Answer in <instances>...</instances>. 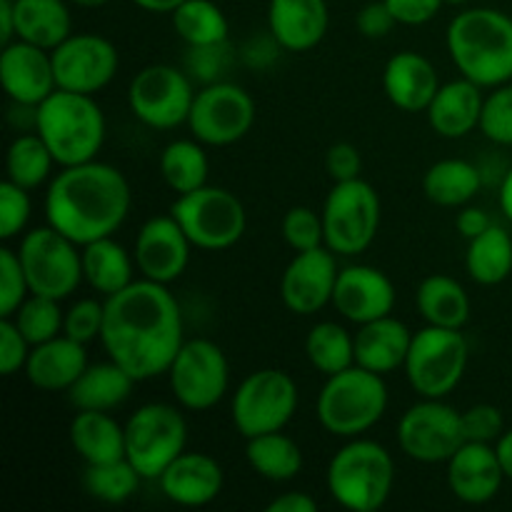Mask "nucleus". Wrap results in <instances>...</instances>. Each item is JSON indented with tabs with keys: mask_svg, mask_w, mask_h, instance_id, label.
<instances>
[{
	"mask_svg": "<svg viewBox=\"0 0 512 512\" xmlns=\"http://www.w3.org/2000/svg\"><path fill=\"white\" fill-rule=\"evenodd\" d=\"M100 343L108 358L138 383L168 373L185 343L183 313L168 285L133 280L125 290L105 298Z\"/></svg>",
	"mask_w": 512,
	"mask_h": 512,
	"instance_id": "obj_1",
	"label": "nucleus"
},
{
	"mask_svg": "<svg viewBox=\"0 0 512 512\" xmlns=\"http://www.w3.org/2000/svg\"><path fill=\"white\" fill-rule=\"evenodd\" d=\"M133 205L130 183L115 165L88 163L60 168L45 193L48 225L73 243L88 245L110 238L125 223Z\"/></svg>",
	"mask_w": 512,
	"mask_h": 512,
	"instance_id": "obj_2",
	"label": "nucleus"
},
{
	"mask_svg": "<svg viewBox=\"0 0 512 512\" xmlns=\"http://www.w3.org/2000/svg\"><path fill=\"white\" fill-rule=\"evenodd\" d=\"M445 45L460 75L480 88L512 80V18L503 10H463L450 20Z\"/></svg>",
	"mask_w": 512,
	"mask_h": 512,
	"instance_id": "obj_3",
	"label": "nucleus"
},
{
	"mask_svg": "<svg viewBox=\"0 0 512 512\" xmlns=\"http://www.w3.org/2000/svg\"><path fill=\"white\" fill-rule=\"evenodd\" d=\"M35 133L60 168L98 158L105 143V115L95 95L55 90L35 108Z\"/></svg>",
	"mask_w": 512,
	"mask_h": 512,
	"instance_id": "obj_4",
	"label": "nucleus"
},
{
	"mask_svg": "<svg viewBox=\"0 0 512 512\" xmlns=\"http://www.w3.org/2000/svg\"><path fill=\"white\" fill-rule=\"evenodd\" d=\"M328 493L340 508L375 512L388 503L395 485V463L375 440L350 438L328 465Z\"/></svg>",
	"mask_w": 512,
	"mask_h": 512,
	"instance_id": "obj_5",
	"label": "nucleus"
},
{
	"mask_svg": "<svg viewBox=\"0 0 512 512\" xmlns=\"http://www.w3.org/2000/svg\"><path fill=\"white\" fill-rule=\"evenodd\" d=\"M388 410V385L383 375L353 365L325 380L315 415L325 433L335 438H360L383 420Z\"/></svg>",
	"mask_w": 512,
	"mask_h": 512,
	"instance_id": "obj_6",
	"label": "nucleus"
},
{
	"mask_svg": "<svg viewBox=\"0 0 512 512\" xmlns=\"http://www.w3.org/2000/svg\"><path fill=\"white\" fill-rule=\"evenodd\" d=\"M170 215L180 223L190 243L208 253L233 248L248 228V213L240 198L218 185H203L193 193L178 195Z\"/></svg>",
	"mask_w": 512,
	"mask_h": 512,
	"instance_id": "obj_7",
	"label": "nucleus"
},
{
	"mask_svg": "<svg viewBox=\"0 0 512 512\" xmlns=\"http://www.w3.org/2000/svg\"><path fill=\"white\" fill-rule=\"evenodd\" d=\"M470 348L463 330L425 325L413 333L403 370L420 398H448L463 380Z\"/></svg>",
	"mask_w": 512,
	"mask_h": 512,
	"instance_id": "obj_8",
	"label": "nucleus"
},
{
	"mask_svg": "<svg viewBox=\"0 0 512 512\" xmlns=\"http://www.w3.org/2000/svg\"><path fill=\"white\" fill-rule=\"evenodd\" d=\"M325 248L355 258L373 245L380 230V195L363 178L335 183L323 205Z\"/></svg>",
	"mask_w": 512,
	"mask_h": 512,
	"instance_id": "obj_9",
	"label": "nucleus"
},
{
	"mask_svg": "<svg viewBox=\"0 0 512 512\" xmlns=\"http://www.w3.org/2000/svg\"><path fill=\"white\" fill-rule=\"evenodd\" d=\"M18 258L33 295H45L63 303L85 280L80 245L53 225L28 230L20 240Z\"/></svg>",
	"mask_w": 512,
	"mask_h": 512,
	"instance_id": "obj_10",
	"label": "nucleus"
},
{
	"mask_svg": "<svg viewBox=\"0 0 512 512\" xmlns=\"http://www.w3.org/2000/svg\"><path fill=\"white\" fill-rule=\"evenodd\" d=\"M188 445V423L175 405L148 403L125 423V458L143 475L158 480Z\"/></svg>",
	"mask_w": 512,
	"mask_h": 512,
	"instance_id": "obj_11",
	"label": "nucleus"
},
{
	"mask_svg": "<svg viewBox=\"0 0 512 512\" xmlns=\"http://www.w3.org/2000/svg\"><path fill=\"white\" fill-rule=\"evenodd\" d=\"M298 410V385L285 370L263 368L250 373L233 393L230 415L245 440L285 430Z\"/></svg>",
	"mask_w": 512,
	"mask_h": 512,
	"instance_id": "obj_12",
	"label": "nucleus"
},
{
	"mask_svg": "<svg viewBox=\"0 0 512 512\" xmlns=\"http://www.w3.org/2000/svg\"><path fill=\"white\" fill-rule=\"evenodd\" d=\"M170 390L180 408L203 413L225 398L230 385V363L213 340H185L168 368Z\"/></svg>",
	"mask_w": 512,
	"mask_h": 512,
	"instance_id": "obj_13",
	"label": "nucleus"
},
{
	"mask_svg": "<svg viewBox=\"0 0 512 512\" xmlns=\"http://www.w3.org/2000/svg\"><path fill=\"white\" fill-rule=\"evenodd\" d=\"M193 100L188 75L175 65H145L128 85L130 113L153 130H175L188 123Z\"/></svg>",
	"mask_w": 512,
	"mask_h": 512,
	"instance_id": "obj_14",
	"label": "nucleus"
},
{
	"mask_svg": "<svg viewBox=\"0 0 512 512\" xmlns=\"http://www.w3.org/2000/svg\"><path fill=\"white\" fill-rule=\"evenodd\" d=\"M463 443V415L445 398H423L405 410L398 423L400 450L415 463H448Z\"/></svg>",
	"mask_w": 512,
	"mask_h": 512,
	"instance_id": "obj_15",
	"label": "nucleus"
},
{
	"mask_svg": "<svg viewBox=\"0 0 512 512\" xmlns=\"http://www.w3.org/2000/svg\"><path fill=\"white\" fill-rule=\"evenodd\" d=\"M255 123V100L235 83H210L195 93L188 128L195 140L210 148H225L250 133Z\"/></svg>",
	"mask_w": 512,
	"mask_h": 512,
	"instance_id": "obj_16",
	"label": "nucleus"
},
{
	"mask_svg": "<svg viewBox=\"0 0 512 512\" xmlns=\"http://www.w3.org/2000/svg\"><path fill=\"white\" fill-rule=\"evenodd\" d=\"M50 53H53L55 83L60 90L95 95L108 88L118 75V48L103 35L73 33Z\"/></svg>",
	"mask_w": 512,
	"mask_h": 512,
	"instance_id": "obj_17",
	"label": "nucleus"
},
{
	"mask_svg": "<svg viewBox=\"0 0 512 512\" xmlns=\"http://www.w3.org/2000/svg\"><path fill=\"white\" fill-rule=\"evenodd\" d=\"M338 255L330 248H313L295 253L280 278V298L295 315H315L333 303L338 283Z\"/></svg>",
	"mask_w": 512,
	"mask_h": 512,
	"instance_id": "obj_18",
	"label": "nucleus"
},
{
	"mask_svg": "<svg viewBox=\"0 0 512 512\" xmlns=\"http://www.w3.org/2000/svg\"><path fill=\"white\" fill-rule=\"evenodd\" d=\"M190 248L193 243L173 215H155L140 228L133 258L145 280L170 285L188 268Z\"/></svg>",
	"mask_w": 512,
	"mask_h": 512,
	"instance_id": "obj_19",
	"label": "nucleus"
},
{
	"mask_svg": "<svg viewBox=\"0 0 512 512\" xmlns=\"http://www.w3.org/2000/svg\"><path fill=\"white\" fill-rule=\"evenodd\" d=\"M0 80L10 100L23 108H38L58 90L53 70V53L33 43L3 45L0 53Z\"/></svg>",
	"mask_w": 512,
	"mask_h": 512,
	"instance_id": "obj_20",
	"label": "nucleus"
},
{
	"mask_svg": "<svg viewBox=\"0 0 512 512\" xmlns=\"http://www.w3.org/2000/svg\"><path fill=\"white\" fill-rule=\"evenodd\" d=\"M333 305L350 323H373L385 315H393L395 285L383 270L373 265H348L340 268Z\"/></svg>",
	"mask_w": 512,
	"mask_h": 512,
	"instance_id": "obj_21",
	"label": "nucleus"
},
{
	"mask_svg": "<svg viewBox=\"0 0 512 512\" xmlns=\"http://www.w3.org/2000/svg\"><path fill=\"white\" fill-rule=\"evenodd\" d=\"M445 465L450 493L465 505L490 503L503 488L505 473L495 445L490 443H463V448Z\"/></svg>",
	"mask_w": 512,
	"mask_h": 512,
	"instance_id": "obj_22",
	"label": "nucleus"
},
{
	"mask_svg": "<svg viewBox=\"0 0 512 512\" xmlns=\"http://www.w3.org/2000/svg\"><path fill=\"white\" fill-rule=\"evenodd\" d=\"M160 490L165 498L183 508H205L213 503L225 485L223 465L208 453H188L173 460L160 475Z\"/></svg>",
	"mask_w": 512,
	"mask_h": 512,
	"instance_id": "obj_23",
	"label": "nucleus"
},
{
	"mask_svg": "<svg viewBox=\"0 0 512 512\" xmlns=\"http://www.w3.org/2000/svg\"><path fill=\"white\" fill-rule=\"evenodd\" d=\"M330 10L325 0H270L268 28L275 43L288 53L313 50L325 38Z\"/></svg>",
	"mask_w": 512,
	"mask_h": 512,
	"instance_id": "obj_24",
	"label": "nucleus"
},
{
	"mask_svg": "<svg viewBox=\"0 0 512 512\" xmlns=\"http://www.w3.org/2000/svg\"><path fill=\"white\" fill-rule=\"evenodd\" d=\"M383 88L390 103L403 113H423L440 90L435 65L415 50H400L385 63Z\"/></svg>",
	"mask_w": 512,
	"mask_h": 512,
	"instance_id": "obj_25",
	"label": "nucleus"
},
{
	"mask_svg": "<svg viewBox=\"0 0 512 512\" xmlns=\"http://www.w3.org/2000/svg\"><path fill=\"white\" fill-rule=\"evenodd\" d=\"M88 365L85 345L63 333L48 343L33 345L25 363V378L45 393H68Z\"/></svg>",
	"mask_w": 512,
	"mask_h": 512,
	"instance_id": "obj_26",
	"label": "nucleus"
},
{
	"mask_svg": "<svg viewBox=\"0 0 512 512\" xmlns=\"http://www.w3.org/2000/svg\"><path fill=\"white\" fill-rule=\"evenodd\" d=\"M485 95L480 85L473 80L458 78L440 85L433 103L428 105V123L440 138H465L480 128V115H483Z\"/></svg>",
	"mask_w": 512,
	"mask_h": 512,
	"instance_id": "obj_27",
	"label": "nucleus"
},
{
	"mask_svg": "<svg viewBox=\"0 0 512 512\" xmlns=\"http://www.w3.org/2000/svg\"><path fill=\"white\" fill-rule=\"evenodd\" d=\"M413 333L393 315L360 325L355 333V365L378 375L400 370L408 360Z\"/></svg>",
	"mask_w": 512,
	"mask_h": 512,
	"instance_id": "obj_28",
	"label": "nucleus"
},
{
	"mask_svg": "<svg viewBox=\"0 0 512 512\" xmlns=\"http://www.w3.org/2000/svg\"><path fill=\"white\" fill-rule=\"evenodd\" d=\"M70 445L85 465L125 458V425L105 410H78L70 420Z\"/></svg>",
	"mask_w": 512,
	"mask_h": 512,
	"instance_id": "obj_29",
	"label": "nucleus"
},
{
	"mask_svg": "<svg viewBox=\"0 0 512 512\" xmlns=\"http://www.w3.org/2000/svg\"><path fill=\"white\" fill-rule=\"evenodd\" d=\"M135 383L138 380L128 370L108 358L105 363H90L83 370V375L68 390V400L75 410H105V413H110L130 398Z\"/></svg>",
	"mask_w": 512,
	"mask_h": 512,
	"instance_id": "obj_30",
	"label": "nucleus"
},
{
	"mask_svg": "<svg viewBox=\"0 0 512 512\" xmlns=\"http://www.w3.org/2000/svg\"><path fill=\"white\" fill-rule=\"evenodd\" d=\"M15 35L38 48L55 50L73 35V18L65 0H13Z\"/></svg>",
	"mask_w": 512,
	"mask_h": 512,
	"instance_id": "obj_31",
	"label": "nucleus"
},
{
	"mask_svg": "<svg viewBox=\"0 0 512 512\" xmlns=\"http://www.w3.org/2000/svg\"><path fill=\"white\" fill-rule=\"evenodd\" d=\"M80 255H83L85 283L103 298H110L133 283V270L138 265L133 255L118 240H113V235L80 245Z\"/></svg>",
	"mask_w": 512,
	"mask_h": 512,
	"instance_id": "obj_32",
	"label": "nucleus"
},
{
	"mask_svg": "<svg viewBox=\"0 0 512 512\" xmlns=\"http://www.w3.org/2000/svg\"><path fill=\"white\" fill-rule=\"evenodd\" d=\"M415 305L425 325L463 330L470 320L468 290L450 275H428L415 290Z\"/></svg>",
	"mask_w": 512,
	"mask_h": 512,
	"instance_id": "obj_33",
	"label": "nucleus"
},
{
	"mask_svg": "<svg viewBox=\"0 0 512 512\" xmlns=\"http://www.w3.org/2000/svg\"><path fill=\"white\" fill-rule=\"evenodd\" d=\"M480 170L463 158H445L423 175V193L440 208H463L480 193Z\"/></svg>",
	"mask_w": 512,
	"mask_h": 512,
	"instance_id": "obj_34",
	"label": "nucleus"
},
{
	"mask_svg": "<svg viewBox=\"0 0 512 512\" xmlns=\"http://www.w3.org/2000/svg\"><path fill=\"white\" fill-rule=\"evenodd\" d=\"M245 460L260 478L270 483H288L303 470V450L283 430L250 438L245 443Z\"/></svg>",
	"mask_w": 512,
	"mask_h": 512,
	"instance_id": "obj_35",
	"label": "nucleus"
},
{
	"mask_svg": "<svg viewBox=\"0 0 512 512\" xmlns=\"http://www.w3.org/2000/svg\"><path fill=\"white\" fill-rule=\"evenodd\" d=\"M465 268L478 285L505 283L512 273V238L500 225H490L478 238L468 240Z\"/></svg>",
	"mask_w": 512,
	"mask_h": 512,
	"instance_id": "obj_36",
	"label": "nucleus"
},
{
	"mask_svg": "<svg viewBox=\"0 0 512 512\" xmlns=\"http://www.w3.org/2000/svg\"><path fill=\"white\" fill-rule=\"evenodd\" d=\"M173 28L190 48H215L228 43L230 23L213 0H185L170 13Z\"/></svg>",
	"mask_w": 512,
	"mask_h": 512,
	"instance_id": "obj_37",
	"label": "nucleus"
},
{
	"mask_svg": "<svg viewBox=\"0 0 512 512\" xmlns=\"http://www.w3.org/2000/svg\"><path fill=\"white\" fill-rule=\"evenodd\" d=\"M160 175L173 193L185 195L208 185L210 160L200 140H173L160 153Z\"/></svg>",
	"mask_w": 512,
	"mask_h": 512,
	"instance_id": "obj_38",
	"label": "nucleus"
},
{
	"mask_svg": "<svg viewBox=\"0 0 512 512\" xmlns=\"http://www.w3.org/2000/svg\"><path fill=\"white\" fill-rule=\"evenodd\" d=\"M305 355L320 375H338L355 365V335H350L340 323L323 320L310 328L305 338Z\"/></svg>",
	"mask_w": 512,
	"mask_h": 512,
	"instance_id": "obj_39",
	"label": "nucleus"
},
{
	"mask_svg": "<svg viewBox=\"0 0 512 512\" xmlns=\"http://www.w3.org/2000/svg\"><path fill=\"white\" fill-rule=\"evenodd\" d=\"M55 158L43 143L38 133L18 135L13 143L8 145L5 153V173H8L10 183L20 185L25 190H35L50 178Z\"/></svg>",
	"mask_w": 512,
	"mask_h": 512,
	"instance_id": "obj_40",
	"label": "nucleus"
},
{
	"mask_svg": "<svg viewBox=\"0 0 512 512\" xmlns=\"http://www.w3.org/2000/svg\"><path fill=\"white\" fill-rule=\"evenodd\" d=\"M143 475L133 468L128 458L113 460V463L85 465L83 488L90 498L108 505L128 503L140 488Z\"/></svg>",
	"mask_w": 512,
	"mask_h": 512,
	"instance_id": "obj_41",
	"label": "nucleus"
},
{
	"mask_svg": "<svg viewBox=\"0 0 512 512\" xmlns=\"http://www.w3.org/2000/svg\"><path fill=\"white\" fill-rule=\"evenodd\" d=\"M13 323L18 325L30 345H40L63 335L65 313L60 310V300L30 293L23 305L15 310Z\"/></svg>",
	"mask_w": 512,
	"mask_h": 512,
	"instance_id": "obj_42",
	"label": "nucleus"
},
{
	"mask_svg": "<svg viewBox=\"0 0 512 512\" xmlns=\"http://www.w3.org/2000/svg\"><path fill=\"white\" fill-rule=\"evenodd\" d=\"M280 233H283V240L288 243V248H293L295 253L323 248V213H318V210L313 208H305V205H295V208H290L288 213H285L283 223H280Z\"/></svg>",
	"mask_w": 512,
	"mask_h": 512,
	"instance_id": "obj_43",
	"label": "nucleus"
},
{
	"mask_svg": "<svg viewBox=\"0 0 512 512\" xmlns=\"http://www.w3.org/2000/svg\"><path fill=\"white\" fill-rule=\"evenodd\" d=\"M480 133L498 145H512V83L498 85L485 98Z\"/></svg>",
	"mask_w": 512,
	"mask_h": 512,
	"instance_id": "obj_44",
	"label": "nucleus"
},
{
	"mask_svg": "<svg viewBox=\"0 0 512 512\" xmlns=\"http://www.w3.org/2000/svg\"><path fill=\"white\" fill-rule=\"evenodd\" d=\"M28 295V278H25L18 250L0 248V318H13Z\"/></svg>",
	"mask_w": 512,
	"mask_h": 512,
	"instance_id": "obj_45",
	"label": "nucleus"
},
{
	"mask_svg": "<svg viewBox=\"0 0 512 512\" xmlns=\"http://www.w3.org/2000/svg\"><path fill=\"white\" fill-rule=\"evenodd\" d=\"M30 213H33V203H30L28 190L3 180L0 183V238H18L28 228Z\"/></svg>",
	"mask_w": 512,
	"mask_h": 512,
	"instance_id": "obj_46",
	"label": "nucleus"
},
{
	"mask_svg": "<svg viewBox=\"0 0 512 512\" xmlns=\"http://www.w3.org/2000/svg\"><path fill=\"white\" fill-rule=\"evenodd\" d=\"M103 323H105V300L100 303V300L95 298H83L65 310L63 333L68 335V338L78 340V343L88 345L93 343L95 338H100V333H103Z\"/></svg>",
	"mask_w": 512,
	"mask_h": 512,
	"instance_id": "obj_47",
	"label": "nucleus"
},
{
	"mask_svg": "<svg viewBox=\"0 0 512 512\" xmlns=\"http://www.w3.org/2000/svg\"><path fill=\"white\" fill-rule=\"evenodd\" d=\"M463 435L465 443H498L500 435L505 433L503 410L498 405L480 403L473 408L463 410Z\"/></svg>",
	"mask_w": 512,
	"mask_h": 512,
	"instance_id": "obj_48",
	"label": "nucleus"
},
{
	"mask_svg": "<svg viewBox=\"0 0 512 512\" xmlns=\"http://www.w3.org/2000/svg\"><path fill=\"white\" fill-rule=\"evenodd\" d=\"M30 350H33V345L25 340L13 318H0V373L10 378L18 370H25Z\"/></svg>",
	"mask_w": 512,
	"mask_h": 512,
	"instance_id": "obj_49",
	"label": "nucleus"
},
{
	"mask_svg": "<svg viewBox=\"0 0 512 512\" xmlns=\"http://www.w3.org/2000/svg\"><path fill=\"white\" fill-rule=\"evenodd\" d=\"M325 170L333 178V183L355 180L363 173V155L353 143H335L325 153Z\"/></svg>",
	"mask_w": 512,
	"mask_h": 512,
	"instance_id": "obj_50",
	"label": "nucleus"
},
{
	"mask_svg": "<svg viewBox=\"0 0 512 512\" xmlns=\"http://www.w3.org/2000/svg\"><path fill=\"white\" fill-rule=\"evenodd\" d=\"M395 25H398V20H395L393 10L388 8L385 0H375V3L363 5L358 18H355V28H358V33L370 40L385 38Z\"/></svg>",
	"mask_w": 512,
	"mask_h": 512,
	"instance_id": "obj_51",
	"label": "nucleus"
},
{
	"mask_svg": "<svg viewBox=\"0 0 512 512\" xmlns=\"http://www.w3.org/2000/svg\"><path fill=\"white\" fill-rule=\"evenodd\" d=\"M400 25H425L440 13L445 0H385Z\"/></svg>",
	"mask_w": 512,
	"mask_h": 512,
	"instance_id": "obj_52",
	"label": "nucleus"
},
{
	"mask_svg": "<svg viewBox=\"0 0 512 512\" xmlns=\"http://www.w3.org/2000/svg\"><path fill=\"white\" fill-rule=\"evenodd\" d=\"M490 225H493V220H490V215L485 213L483 208H468V205H463L458 218H455V228H458V233L463 235L465 240L478 238V235L485 233Z\"/></svg>",
	"mask_w": 512,
	"mask_h": 512,
	"instance_id": "obj_53",
	"label": "nucleus"
},
{
	"mask_svg": "<svg viewBox=\"0 0 512 512\" xmlns=\"http://www.w3.org/2000/svg\"><path fill=\"white\" fill-rule=\"evenodd\" d=\"M268 512H315L318 503L308 493H285L265 508Z\"/></svg>",
	"mask_w": 512,
	"mask_h": 512,
	"instance_id": "obj_54",
	"label": "nucleus"
},
{
	"mask_svg": "<svg viewBox=\"0 0 512 512\" xmlns=\"http://www.w3.org/2000/svg\"><path fill=\"white\" fill-rule=\"evenodd\" d=\"M15 35V10L13 0H0V43H13Z\"/></svg>",
	"mask_w": 512,
	"mask_h": 512,
	"instance_id": "obj_55",
	"label": "nucleus"
},
{
	"mask_svg": "<svg viewBox=\"0 0 512 512\" xmlns=\"http://www.w3.org/2000/svg\"><path fill=\"white\" fill-rule=\"evenodd\" d=\"M495 453H498L505 480H512V430H505V433L500 435V440L495 443Z\"/></svg>",
	"mask_w": 512,
	"mask_h": 512,
	"instance_id": "obj_56",
	"label": "nucleus"
},
{
	"mask_svg": "<svg viewBox=\"0 0 512 512\" xmlns=\"http://www.w3.org/2000/svg\"><path fill=\"white\" fill-rule=\"evenodd\" d=\"M138 8L148 10V13H173L178 5H183L185 0H133Z\"/></svg>",
	"mask_w": 512,
	"mask_h": 512,
	"instance_id": "obj_57",
	"label": "nucleus"
},
{
	"mask_svg": "<svg viewBox=\"0 0 512 512\" xmlns=\"http://www.w3.org/2000/svg\"><path fill=\"white\" fill-rule=\"evenodd\" d=\"M500 210H503L505 218L512 223V168L503 178V185H500Z\"/></svg>",
	"mask_w": 512,
	"mask_h": 512,
	"instance_id": "obj_58",
	"label": "nucleus"
},
{
	"mask_svg": "<svg viewBox=\"0 0 512 512\" xmlns=\"http://www.w3.org/2000/svg\"><path fill=\"white\" fill-rule=\"evenodd\" d=\"M73 3L80 5V8H103L110 0H73Z\"/></svg>",
	"mask_w": 512,
	"mask_h": 512,
	"instance_id": "obj_59",
	"label": "nucleus"
},
{
	"mask_svg": "<svg viewBox=\"0 0 512 512\" xmlns=\"http://www.w3.org/2000/svg\"><path fill=\"white\" fill-rule=\"evenodd\" d=\"M445 3H453V5H460V3H468V0H445Z\"/></svg>",
	"mask_w": 512,
	"mask_h": 512,
	"instance_id": "obj_60",
	"label": "nucleus"
}]
</instances>
